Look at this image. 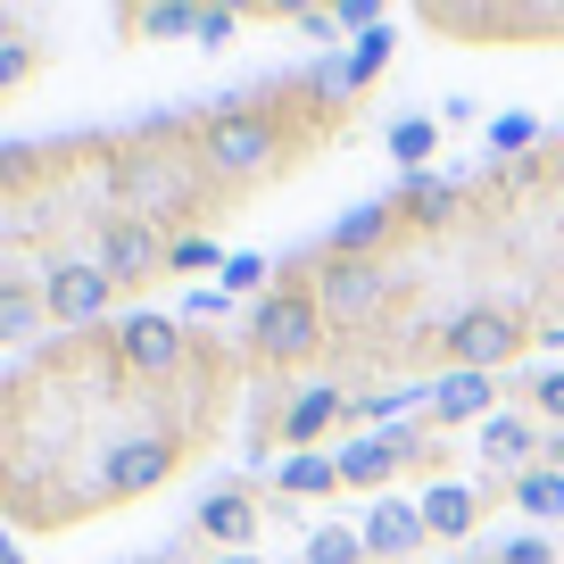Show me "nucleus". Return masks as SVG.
<instances>
[{
	"instance_id": "obj_31",
	"label": "nucleus",
	"mask_w": 564,
	"mask_h": 564,
	"mask_svg": "<svg viewBox=\"0 0 564 564\" xmlns=\"http://www.w3.org/2000/svg\"><path fill=\"white\" fill-rule=\"evenodd\" d=\"M300 34L307 42H340V25H333V9H300Z\"/></svg>"
},
{
	"instance_id": "obj_32",
	"label": "nucleus",
	"mask_w": 564,
	"mask_h": 564,
	"mask_svg": "<svg viewBox=\"0 0 564 564\" xmlns=\"http://www.w3.org/2000/svg\"><path fill=\"white\" fill-rule=\"evenodd\" d=\"M183 307H192V316H225L232 300H225V282H216V291H192V300H183Z\"/></svg>"
},
{
	"instance_id": "obj_20",
	"label": "nucleus",
	"mask_w": 564,
	"mask_h": 564,
	"mask_svg": "<svg viewBox=\"0 0 564 564\" xmlns=\"http://www.w3.org/2000/svg\"><path fill=\"white\" fill-rule=\"evenodd\" d=\"M124 25H133V34H150V42H183V34L199 25V9H183V0H159V9H133Z\"/></svg>"
},
{
	"instance_id": "obj_10",
	"label": "nucleus",
	"mask_w": 564,
	"mask_h": 564,
	"mask_svg": "<svg viewBox=\"0 0 564 564\" xmlns=\"http://www.w3.org/2000/svg\"><path fill=\"white\" fill-rule=\"evenodd\" d=\"M490 399H498V373H441L432 382V406H441L448 423H490Z\"/></svg>"
},
{
	"instance_id": "obj_19",
	"label": "nucleus",
	"mask_w": 564,
	"mask_h": 564,
	"mask_svg": "<svg viewBox=\"0 0 564 564\" xmlns=\"http://www.w3.org/2000/svg\"><path fill=\"white\" fill-rule=\"evenodd\" d=\"M514 507L540 514V523H547V514H564V474H556V465H531V474H514Z\"/></svg>"
},
{
	"instance_id": "obj_4",
	"label": "nucleus",
	"mask_w": 564,
	"mask_h": 564,
	"mask_svg": "<svg viewBox=\"0 0 564 564\" xmlns=\"http://www.w3.org/2000/svg\"><path fill=\"white\" fill-rule=\"evenodd\" d=\"M316 307H324V324H366L373 307H390V265H373V258H324L316 265Z\"/></svg>"
},
{
	"instance_id": "obj_16",
	"label": "nucleus",
	"mask_w": 564,
	"mask_h": 564,
	"mask_svg": "<svg viewBox=\"0 0 564 564\" xmlns=\"http://www.w3.org/2000/svg\"><path fill=\"white\" fill-rule=\"evenodd\" d=\"M340 415H349V399H340V390L333 382H324V390H300V399H291V415H282V441H316V432H333V423Z\"/></svg>"
},
{
	"instance_id": "obj_27",
	"label": "nucleus",
	"mask_w": 564,
	"mask_h": 564,
	"mask_svg": "<svg viewBox=\"0 0 564 564\" xmlns=\"http://www.w3.org/2000/svg\"><path fill=\"white\" fill-rule=\"evenodd\" d=\"M540 141V117H498L490 124V150H531Z\"/></svg>"
},
{
	"instance_id": "obj_34",
	"label": "nucleus",
	"mask_w": 564,
	"mask_h": 564,
	"mask_svg": "<svg viewBox=\"0 0 564 564\" xmlns=\"http://www.w3.org/2000/svg\"><path fill=\"white\" fill-rule=\"evenodd\" d=\"M0 564H25V556H18V547H0Z\"/></svg>"
},
{
	"instance_id": "obj_28",
	"label": "nucleus",
	"mask_w": 564,
	"mask_h": 564,
	"mask_svg": "<svg viewBox=\"0 0 564 564\" xmlns=\"http://www.w3.org/2000/svg\"><path fill=\"white\" fill-rule=\"evenodd\" d=\"M531 406H540L547 423H564V366L556 373H531Z\"/></svg>"
},
{
	"instance_id": "obj_23",
	"label": "nucleus",
	"mask_w": 564,
	"mask_h": 564,
	"mask_svg": "<svg viewBox=\"0 0 564 564\" xmlns=\"http://www.w3.org/2000/svg\"><path fill=\"white\" fill-rule=\"evenodd\" d=\"M307 564H366V531H340V523L307 531Z\"/></svg>"
},
{
	"instance_id": "obj_21",
	"label": "nucleus",
	"mask_w": 564,
	"mask_h": 564,
	"mask_svg": "<svg viewBox=\"0 0 564 564\" xmlns=\"http://www.w3.org/2000/svg\"><path fill=\"white\" fill-rule=\"evenodd\" d=\"M42 324V291H25V282H0V340H25Z\"/></svg>"
},
{
	"instance_id": "obj_13",
	"label": "nucleus",
	"mask_w": 564,
	"mask_h": 564,
	"mask_svg": "<svg viewBox=\"0 0 564 564\" xmlns=\"http://www.w3.org/2000/svg\"><path fill=\"white\" fill-rule=\"evenodd\" d=\"M382 232H390V199H366V208H349L333 232H324V241H333L324 258H373V241H382Z\"/></svg>"
},
{
	"instance_id": "obj_9",
	"label": "nucleus",
	"mask_w": 564,
	"mask_h": 564,
	"mask_svg": "<svg viewBox=\"0 0 564 564\" xmlns=\"http://www.w3.org/2000/svg\"><path fill=\"white\" fill-rule=\"evenodd\" d=\"M406 448H415L406 432H373V441H349V448H340V481L373 490V481H390V474L406 465Z\"/></svg>"
},
{
	"instance_id": "obj_1",
	"label": "nucleus",
	"mask_w": 564,
	"mask_h": 564,
	"mask_svg": "<svg viewBox=\"0 0 564 564\" xmlns=\"http://www.w3.org/2000/svg\"><path fill=\"white\" fill-rule=\"evenodd\" d=\"M274 117L265 108H241V100H216V117L199 124V166L208 175H225V183H241V175H265L274 166Z\"/></svg>"
},
{
	"instance_id": "obj_11",
	"label": "nucleus",
	"mask_w": 564,
	"mask_h": 564,
	"mask_svg": "<svg viewBox=\"0 0 564 564\" xmlns=\"http://www.w3.org/2000/svg\"><path fill=\"white\" fill-rule=\"evenodd\" d=\"M531 448H547V432H531V415H490L481 423V457L507 465V474H531Z\"/></svg>"
},
{
	"instance_id": "obj_7",
	"label": "nucleus",
	"mask_w": 564,
	"mask_h": 564,
	"mask_svg": "<svg viewBox=\"0 0 564 564\" xmlns=\"http://www.w3.org/2000/svg\"><path fill=\"white\" fill-rule=\"evenodd\" d=\"M117 366L124 373H175L183 366V324L175 316H124L117 324Z\"/></svg>"
},
{
	"instance_id": "obj_25",
	"label": "nucleus",
	"mask_w": 564,
	"mask_h": 564,
	"mask_svg": "<svg viewBox=\"0 0 564 564\" xmlns=\"http://www.w3.org/2000/svg\"><path fill=\"white\" fill-rule=\"evenodd\" d=\"M232 34H241V18H232V9H199V25H192V42H199V51H225Z\"/></svg>"
},
{
	"instance_id": "obj_30",
	"label": "nucleus",
	"mask_w": 564,
	"mask_h": 564,
	"mask_svg": "<svg viewBox=\"0 0 564 564\" xmlns=\"http://www.w3.org/2000/svg\"><path fill=\"white\" fill-rule=\"evenodd\" d=\"M25 75H34V42H9V51H0V91H18Z\"/></svg>"
},
{
	"instance_id": "obj_6",
	"label": "nucleus",
	"mask_w": 564,
	"mask_h": 564,
	"mask_svg": "<svg viewBox=\"0 0 564 564\" xmlns=\"http://www.w3.org/2000/svg\"><path fill=\"white\" fill-rule=\"evenodd\" d=\"M91 265H100L108 282H141L166 265V241L150 216H117V225H100V241H91Z\"/></svg>"
},
{
	"instance_id": "obj_12",
	"label": "nucleus",
	"mask_w": 564,
	"mask_h": 564,
	"mask_svg": "<svg viewBox=\"0 0 564 564\" xmlns=\"http://www.w3.org/2000/svg\"><path fill=\"white\" fill-rule=\"evenodd\" d=\"M415 507H423V531H432V540H465V531H474V514H481L465 481H432Z\"/></svg>"
},
{
	"instance_id": "obj_29",
	"label": "nucleus",
	"mask_w": 564,
	"mask_h": 564,
	"mask_svg": "<svg viewBox=\"0 0 564 564\" xmlns=\"http://www.w3.org/2000/svg\"><path fill=\"white\" fill-rule=\"evenodd\" d=\"M498 564H556V547H547V540H531V531H514V540L498 547Z\"/></svg>"
},
{
	"instance_id": "obj_35",
	"label": "nucleus",
	"mask_w": 564,
	"mask_h": 564,
	"mask_svg": "<svg viewBox=\"0 0 564 564\" xmlns=\"http://www.w3.org/2000/svg\"><path fill=\"white\" fill-rule=\"evenodd\" d=\"M216 564H258V556H216Z\"/></svg>"
},
{
	"instance_id": "obj_2",
	"label": "nucleus",
	"mask_w": 564,
	"mask_h": 564,
	"mask_svg": "<svg viewBox=\"0 0 564 564\" xmlns=\"http://www.w3.org/2000/svg\"><path fill=\"white\" fill-rule=\"evenodd\" d=\"M249 349L265 357V366H307V357L324 349V307L316 291H265L258 307H249Z\"/></svg>"
},
{
	"instance_id": "obj_26",
	"label": "nucleus",
	"mask_w": 564,
	"mask_h": 564,
	"mask_svg": "<svg viewBox=\"0 0 564 564\" xmlns=\"http://www.w3.org/2000/svg\"><path fill=\"white\" fill-rule=\"evenodd\" d=\"M258 282H265V258H258V249H232V258H225V300H232V291H258Z\"/></svg>"
},
{
	"instance_id": "obj_33",
	"label": "nucleus",
	"mask_w": 564,
	"mask_h": 564,
	"mask_svg": "<svg viewBox=\"0 0 564 564\" xmlns=\"http://www.w3.org/2000/svg\"><path fill=\"white\" fill-rule=\"evenodd\" d=\"M0 51H9V9H0Z\"/></svg>"
},
{
	"instance_id": "obj_18",
	"label": "nucleus",
	"mask_w": 564,
	"mask_h": 564,
	"mask_svg": "<svg viewBox=\"0 0 564 564\" xmlns=\"http://www.w3.org/2000/svg\"><path fill=\"white\" fill-rule=\"evenodd\" d=\"M390 42H399V34H390V25H373V34H357V51L340 58V84H349V91H366L373 75L390 67Z\"/></svg>"
},
{
	"instance_id": "obj_14",
	"label": "nucleus",
	"mask_w": 564,
	"mask_h": 564,
	"mask_svg": "<svg viewBox=\"0 0 564 564\" xmlns=\"http://www.w3.org/2000/svg\"><path fill=\"white\" fill-rule=\"evenodd\" d=\"M274 481H282V498H324V490H340V457H324V448H291V457L274 465Z\"/></svg>"
},
{
	"instance_id": "obj_22",
	"label": "nucleus",
	"mask_w": 564,
	"mask_h": 564,
	"mask_svg": "<svg viewBox=\"0 0 564 564\" xmlns=\"http://www.w3.org/2000/svg\"><path fill=\"white\" fill-rule=\"evenodd\" d=\"M432 141H441V133H432V117H399V124H390V159L423 175V166H432Z\"/></svg>"
},
{
	"instance_id": "obj_8",
	"label": "nucleus",
	"mask_w": 564,
	"mask_h": 564,
	"mask_svg": "<svg viewBox=\"0 0 564 564\" xmlns=\"http://www.w3.org/2000/svg\"><path fill=\"white\" fill-rule=\"evenodd\" d=\"M432 540V531H423V507H406V498H382V507L366 514V556H415V547Z\"/></svg>"
},
{
	"instance_id": "obj_3",
	"label": "nucleus",
	"mask_w": 564,
	"mask_h": 564,
	"mask_svg": "<svg viewBox=\"0 0 564 564\" xmlns=\"http://www.w3.org/2000/svg\"><path fill=\"white\" fill-rule=\"evenodd\" d=\"M441 340H448V357H457L465 373H498V366L523 357V316H514V307H457Z\"/></svg>"
},
{
	"instance_id": "obj_24",
	"label": "nucleus",
	"mask_w": 564,
	"mask_h": 564,
	"mask_svg": "<svg viewBox=\"0 0 564 564\" xmlns=\"http://www.w3.org/2000/svg\"><path fill=\"white\" fill-rule=\"evenodd\" d=\"M166 265H175V274H225V249L199 241V232H183V241H166Z\"/></svg>"
},
{
	"instance_id": "obj_17",
	"label": "nucleus",
	"mask_w": 564,
	"mask_h": 564,
	"mask_svg": "<svg viewBox=\"0 0 564 564\" xmlns=\"http://www.w3.org/2000/svg\"><path fill=\"white\" fill-rule=\"evenodd\" d=\"M457 183H441V175H415L406 183V225H448V216H457Z\"/></svg>"
},
{
	"instance_id": "obj_5",
	"label": "nucleus",
	"mask_w": 564,
	"mask_h": 564,
	"mask_svg": "<svg viewBox=\"0 0 564 564\" xmlns=\"http://www.w3.org/2000/svg\"><path fill=\"white\" fill-rule=\"evenodd\" d=\"M108 300H117V282H108L91 258H58L51 274H42V316L75 324V333H84V324H100Z\"/></svg>"
},
{
	"instance_id": "obj_15",
	"label": "nucleus",
	"mask_w": 564,
	"mask_h": 564,
	"mask_svg": "<svg viewBox=\"0 0 564 564\" xmlns=\"http://www.w3.org/2000/svg\"><path fill=\"white\" fill-rule=\"evenodd\" d=\"M199 531H208V540H225L232 556H241V547L258 540V507H249L241 490H216L208 507H199Z\"/></svg>"
}]
</instances>
